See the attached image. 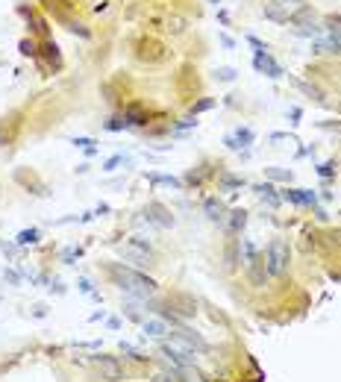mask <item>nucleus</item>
I'll list each match as a JSON object with an SVG mask.
<instances>
[{
  "label": "nucleus",
  "instance_id": "nucleus-30",
  "mask_svg": "<svg viewBox=\"0 0 341 382\" xmlns=\"http://www.w3.org/2000/svg\"><path fill=\"white\" fill-rule=\"evenodd\" d=\"M223 188H233V185H244V179H235V177H223V182H221Z\"/></svg>",
  "mask_w": 341,
  "mask_h": 382
},
{
  "label": "nucleus",
  "instance_id": "nucleus-13",
  "mask_svg": "<svg viewBox=\"0 0 341 382\" xmlns=\"http://www.w3.org/2000/svg\"><path fill=\"white\" fill-rule=\"evenodd\" d=\"M259 194V197H262V200H265V203L270 206V209H277V206H280V194H277V191H274V185H270V182H262V185H256V188H253Z\"/></svg>",
  "mask_w": 341,
  "mask_h": 382
},
{
  "label": "nucleus",
  "instance_id": "nucleus-14",
  "mask_svg": "<svg viewBox=\"0 0 341 382\" xmlns=\"http://www.w3.org/2000/svg\"><path fill=\"white\" fill-rule=\"evenodd\" d=\"M247 224V212L244 209H235V212H230V221H226V229L230 232H241Z\"/></svg>",
  "mask_w": 341,
  "mask_h": 382
},
{
  "label": "nucleus",
  "instance_id": "nucleus-19",
  "mask_svg": "<svg viewBox=\"0 0 341 382\" xmlns=\"http://www.w3.org/2000/svg\"><path fill=\"white\" fill-rule=\"evenodd\" d=\"M74 147H82V150H85L88 156H94V153H97V147H94V141H92V138H74Z\"/></svg>",
  "mask_w": 341,
  "mask_h": 382
},
{
  "label": "nucleus",
  "instance_id": "nucleus-17",
  "mask_svg": "<svg viewBox=\"0 0 341 382\" xmlns=\"http://www.w3.org/2000/svg\"><path fill=\"white\" fill-rule=\"evenodd\" d=\"M38 235H41V232H38V229H21V232H18V244H35V241H38Z\"/></svg>",
  "mask_w": 341,
  "mask_h": 382
},
{
  "label": "nucleus",
  "instance_id": "nucleus-1",
  "mask_svg": "<svg viewBox=\"0 0 341 382\" xmlns=\"http://www.w3.org/2000/svg\"><path fill=\"white\" fill-rule=\"evenodd\" d=\"M109 274H112V279H115V285L121 291H127L129 297H135V300L150 297L153 291H156V279H150L147 274H141L135 268H124V265L112 262L109 265Z\"/></svg>",
  "mask_w": 341,
  "mask_h": 382
},
{
  "label": "nucleus",
  "instance_id": "nucleus-10",
  "mask_svg": "<svg viewBox=\"0 0 341 382\" xmlns=\"http://www.w3.org/2000/svg\"><path fill=\"white\" fill-rule=\"evenodd\" d=\"M141 335H144V338H162V335H171V329H168L165 321L150 318V321H141Z\"/></svg>",
  "mask_w": 341,
  "mask_h": 382
},
{
  "label": "nucleus",
  "instance_id": "nucleus-35",
  "mask_svg": "<svg viewBox=\"0 0 341 382\" xmlns=\"http://www.w3.org/2000/svg\"><path fill=\"white\" fill-rule=\"evenodd\" d=\"M106 323H109V329H118V326H121V321H118V318H109Z\"/></svg>",
  "mask_w": 341,
  "mask_h": 382
},
{
  "label": "nucleus",
  "instance_id": "nucleus-4",
  "mask_svg": "<svg viewBox=\"0 0 341 382\" xmlns=\"http://www.w3.org/2000/svg\"><path fill=\"white\" fill-rule=\"evenodd\" d=\"M297 12H306L303 0H270V3H265V18L277 21V24H288V18H294Z\"/></svg>",
  "mask_w": 341,
  "mask_h": 382
},
{
  "label": "nucleus",
  "instance_id": "nucleus-3",
  "mask_svg": "<svg viewBox=\"0 0 341 382\" xmlns=\"http://www.w3.org/2000/svg\"><path fill=\"white\" fill-rule=\"evenodd\" d=\"M159 356L171 365V370L174 373H183V370H191V365H194V353L191 350H186V347H176L174 341H165V344H159Z\"/></svg>",
  "mask_w": 341,
  "mask_h": 382
},
{
  "label": "nucleus",
  "instance_id": "nucleus-5",
  "mask_svg": "<svg viewBox=\"0 0 341 382\" xmlns=\"http://www.w3.org/2000/svg\"><path fill=\"white\" fill-rule=\"evenodd\" d=\"M121 256H124L127 262H132L135 268H147V265L153 262V247L144 238H129L121 244Z\"/></svg>",
  "mask_w": 341,
  "mask_h": 382
},
{
  "label": "nucleus",
  "instance_id": "nucleus-32",
  "mask_svg": "<svg viewBox=\"0 0 341 382\" xmlns=\"http://www.w3.org/2000/svg\"><path fill=\"white\" fill-rule=\"evenodd\" d=\"M3 276H6V279H9L12 285H18V282H21V276L15 274V271H6V274H3Z\"/></svg>",
  "mask_w": 341,
  "mask_h": 382
},
{
  "label": "nucleus",
  "instance_id": "nucleus-7",
  "mask_svg": "<svg viewBox=\"0 0 341 382\" xmlns=\"http://www.w3.org/2000/svg\"><path fill=\"white\" fill-rule=\"evenodd\" d=\"M171 341H174L176 347H186V350H206V341L200 338L197 332H191V329H186V326H179V329H174L171 332Z\"/></svg>",
  "mask_w": 341,
  "mask_h": 382
},
{
  "label": "nucleus",
  "instance_id": "nucleus-34",
  "mask_svg": "<svg viewBox=\"0 0 341 382\" xmlns=\"http://www.w3.org/2000/svg\"><path fill=\"white\" fill-rule=\"evenodd\" d=\"M183 382H203V379H197V376H191V370H183Z\"/></svg>",
  "mask_w": 341,
  "mask_h": 382
},
{
  "label": "nucleus",
  "instance_id": "nucleus-24",
  "mask_svg": "<svg viewBox=\"0 0 341 382\" xmlns=\"http://www.w3.org/2000/svg\"><path fill=\"white\" fill-rule=\"evenodd\" d=\"M124 127H127V118H112L109 124H106V130H112V132L124 130Z\"/></svg>",
  "mask_w": 341,
  "mask_h": 382
},
{
  "label": "nucleus",
  "instance_id": "nucleus-25",
  "mask_svg": "<svg viewBox=\"0 0 341 382\" xmlns=\"http://www.w3.org/2000/svg\"><path fill=\"white\" fill-rule=\"evenodd\" d=\"M21 53H24V56H35V44L24 38V41H21Z\"/></svg>",
  "mask_w": 341,
  "mask_h": 382
},
{
  "label": "nucleus",
  "instance_id": "nucleus-33",
  "mask_svg": "<svg viewBox=\"0 0 341 382\" xmlns=\"http://www.w3.org/2000/svg\"><path fill=\"white\" fill-rule=\"evenodd\" d=\"M194 124H197V121L186 118V121H179V124H176V130H188V127H194Z\"/></svg>",
  "mask_w": 341,
  "mask_h": 382
},
{
  "label": "nucleus",
  "instance_id": "nucleus-11",
  "mask_svg": "<svg viewBox=\"0 0 341 382\" xmlns=\"http://www.w3.org/2000/svg\"><path fill=\"white\" fill-rule=\"evenodd\" d=\"M282 197L297 206H315V191H309V188H285Z\"/></svg>",
  "mask_w": 341,
  "mask_h": 382
},
{
  "label": "nucleus",
  "instance_id": "nucleus-16",
  "mask_svg": "<svg viewBox=\"0 0 341 382\" xmlns=\"http://www.w3.org/2000/svg\"><path fill=\"white\" fill-rule=\"evenodd\" d=\"M147 179H150V182H159V185H171V188H179V185H183L176 177H168V174H147Z\"/></svg>",
  "mask_w": 341,
  "mask_h": 382
},
{
  "label": "nucleus",
  "instance_id": "nucleus-28",
  "mask_svg": "<svg viewBox=\"0 0 341 382\" xmlns=\"http://www.w3.org/2000/svg\"><path fill=\"white\" fill-rule=\"evenodd\" d=\"M80 256H82V250H80V247H71V250L68 253H65V262H74V259H80Z\"/></svg>",
  "mask_w": 341,
  "mask_h": 382
},
{
  "label": "nucleus",
  "instance_id": "nucleus-12",
  "mask_svg": "<svg viewBox=\"0 0 341 382\" xmlns=\"http://www.w3.org/2000/svg\"><path fill=\"white\" fill-rule=\"evenodd\" d=\"M144 215H147V221H153L156 227H171V224H174V218L168 215V209H165V206H159V203H150Z\"/></svg>",
  "mask_w": 341,
  "mask_h": 382
},
{
  "label": "nucleus",
  "instance_id": "nucleus-36",
  "mask_svg": "<svg viewBox=\"0 0 341 382\" xmlns=\"http://www.w3.org/2000/svg\"><path fill=\"white\" fill-rule=\"evenodd\" d=\"M212 3H221V0H212Z\"/></svg>",
  "mask_w": 341,
  "mask_h": 382
},
{
  "label": "nucleus",
  "instance_id": "nucleus-27",
  "mask_svg": "<svg viewBox=\"0 0 341 382\" xmlns=\"http://www.w3.org/2000/svg\"><path fill=\"white\" fill-rule=\"evenodd\" d=\"M247 41L253 44V50H256V53H268V47H265V44H262V41H259L256 36H250V38H247Z\"/></svg>",
  "mask_w": 341,
  "mask_h": 382
},
{
  "label": "nucleus",
  "instance_id": "nucleus-2",
  "mask_svg": "<svg viewBox=\"0 0 341 382\" xmlns=\"http://www.w3.org/2000/svg\"><path fill=\"white\" fill-rule=\"evenodd\" d=\"M265 262H268V274L270 276H285L288 271V262H291V250L282 238H274L268 244V253H265Z\"/></svg>",
  "mask_w": 341,
  "mask_h": 382
},
{
  "label": "nucleus",
  "instance_id": "nucleus-6",
  "mask_svg": "<svg viewBox=\"0 0 341 382\" xmlns=\"http://www.w3.org/2000/svg\"><path fill=\"white\" fill-rule=\"evenodd\" d=\"M92 362L97 365V370H100V376H103L106 382L124 379V365H121L115 356H92Z\"/></svg>",
  "mask_w": 341,
  "mask_h": 382
},
{
  "label": "nucleus",
  "instance_id": "nucleus-18",
  "mask_svg": "<svg viewBox=\"0 0 341 382\" xmlns=\"http://www.w3.org/2000/svg\"><path fill=\"white\" fill-rule=\"evenodd\" d=\"M270 179H285V182H291V171H282V168H268L265 171Z\"/></svg>",
  "mask_w": 341,
  "mask_h": 382
},
{
  "label": "nucleus",
  "instance_id": "nucleus-29",
  "mask_svg": "<svg viewBox=\"0 0 341 382\" xmlns=\"http://www.w3.org/2000/svg\"><path fill=\"white\" fill-rule=\"evenodd\" d=\"M80 291H85V294H94V282L82 276V279H80Z\"/></svg>",
  "mask_w": 341,
  "mask_h": 382
},
{
  "label": "nucleus",
  "instance_id": "nucleus-15",
  "mask_svg": "<svg viewBox=\"0 0 341 382\" xmlns=\"http://www.w3.org/2000/svg\"><path fill=\"white\" fill-rule=\"evenodd\" d=\"M203 209H206V218H209V221H215V224H221V221H223V206L218 203L215 197H209V200L203 203Z\"/></svg>",
  "mask_w": 341,
  "mask_h": 382
},
{
  "label": "nucleus",
  "instance_id": "nucleus-9",
  "mask_svg": "<svg viewBox=\"0 0 341 382\" xmlns=\"http://www.w3.org/2000/svg\"><path fill=\"white\" fill-rule=\"evenodd\" d=\"M253 138H256V135H253V130H235L233 135H226V138H223V144H226V147H230V150H241V147H247V144H253Z\"/></svg>",
  "mask_w": 341,
  "mask_h": 382
},
{
  "label": "nucleus",
  "instance_id": "nucleus-22",
  "mask_svg": "<svg viewBox=\"0 0 341 382\" xmlns=\"http://www.w3.org/2000/svg\"><path fill=\"white\" fill-rule=\"evenodd\" d=\"M215 77H218V80H223V83H233V80H235V68H218V71H215Z\"/></svg>",
  "mask_w": 341,
  "mask_h": 382
},
{
  "label": "nucleus",
  "instance_id": "nucleus-8",
  "mask_svg": "<svg viewBox=\"0 0 341 382\" xmlns=\"http://www.w3.org/2000/svg\"><path fill=\"white\" fill-rule=\"evenodd\" d=\"M253 68H256V71H262V74H268L270 80H280V77H282V68H280L274 59H270V53H256Z\"/></svg>",
  "mask_w": 341,
  "mask_h": 382
},
{
  "label": "nucleus",
  "instance_id": "nucleus-26",
  "mask_svg": "<svg viewBox=\"0 0 341 382\" xmlns=\"http://www.w3.org/2000/svg\"><path fill=\"white\" fill-rule=\"evenodd\" d=\"M332 162H324V165H317V174H321V177H332Z\"/></svg>",
  "mask_w": 341,
  "mask_h": 382
},
{
  "label": "nucleus",
  "instance_id": "nucleus-20",
  "mask_svg": "<svg viewBox=\"0 0 341 382\" xmlns=\"http://www.w3.org/2000/svg\"><path fill=\"white\" fill-rule=\"evenodd\" d=\"M153 382H179V379H176L174 370H159V373H153Z\"/></svg>",
  "mask_w": 341,
  "mask_h": 382
},
{
  "label": "nucleus",
  "instance_id": "nucleus-23",
  "mask_svg": "<svg viewBox=\"0 0 341 382\" xmlns=\"http://www.w3.org/2000/svg\"><path fill=\"white\" fill-rule=\"evenodd\" d=\"M121 162H127V156H124V153H115L112 159H106V168H103V171H115Z\"/></svg>",
  "mask_w": 341,
  "mask_h": 382
},
{
  "label": "nucleus",
  "instance_id": "nucleus-31",
  "mask_svg": "<svg viewBox=\"0 0 341 382\" xmlns=\"http://www.w3.org/2000/svg\"><path fill=\"white\" fill-rule=\"evenodd\" d=\"M68 30H71V33H80L82 38H88V30H85V27H82V24H71Z\"/></svg>",
  "mask_w": 341,
  "mask_h": 382
},
{
  "label": "nucleus",
  "instance_id": "nucleus-21",
  "mask_svg": "<svg viewBox=\"0 0 341 382\" xmlns=\"http://www.w3.org/2000/svg\"><path fill=\"white\" fill-rule=\"evenodd\" d=\"M212 106H215V100H209V97H206V100H197V103L191 106V118H194L197 112H206V109H212Z\"/></svg>",
  "mask_w": 341,
  "mask_h": 382
}]
</instances>
